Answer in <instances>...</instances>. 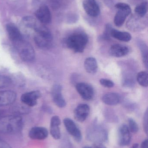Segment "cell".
<instances>
[{"mask_svg":"<svg viewBox=\"0 0 148 148\" xmlns=\"http://www.w3.org/2000/svg\"><path fill=\"white\" fill-rule=\"evenodd\" d=\"M22 118L17 115L7 116L0 118V134H14L21 130Z\"/></svg>","mask_w":148,"mask_h":148,"instance_id":"1","label":"cell"},{"mask_svg":"<svg viewBox=\"0 0 148 148\" xmlns=\"http://www.w3.org/2000/svg\"><path fill=\"white\" fill-rule=\"evenodd\" d=\"M88 42V37L83 32H76L70 35L65 40L67 47L75 53H83Z\"/></svg>","mask_w":148,"mask_h":148,"instance_id":"2","label":"cell"},{"mask_svg":"<svg viewBox=\"0 0 148 148\" xmlns=\"http://www.w3.org/2000/svg\"><path fill=\"white\" fill-rule=\"evenodd\" d=\"M34 30L35 42L42 49H47L51 46L53 41L52 34L48 29L43 26L37 25Z\"/></svg>","mask_w":148,"mask_h":148,"instance_id":"3","label":"cell"},{"mask_svg":"<svg viewBox=\"0 0 148 148\" xmlns=\"http://www.w3.org/2000/svg\"><path fill=\"white\" fill-rule=\"evenodd\" d=\"M21 59L26 62H31L35 58V52L32 46L23 39L13 42Z\"/></svg>","mask_w":148,"mask_h":148,"instance_id":"4","label":"cell"},{"mask_svg":"<svg viewBox=\"0 0 148 148\" xmlns=\"http://www.w3.org/2000/svg\"><path fill=\"white\" fill-rule=\"evenodd\" d=\"M145 16H140L136 14L133 15L127 21V28L132 32L144 30L148 26V19Z\"/></svg>","mask_w":148,"mask_h":148,"instance_id":"5","label":"cell"},{"mask_svg":"<svg viewBox=\"0 0 148 148\" xmlns=\"http://www.w3.org/2000/svg\"><path fill=\"white\" fill-rule=\"evenodd\" d=\"M115 7L118 9L114 19L115 25L116 27L123 26L127 17L131 14V9L129 5L124 3H118L115 5Z\"/></svg>","mask_w":148,"mask_h":148,"instance_id":"6","label":"cell"},{"mask_svg":"<svg viewBox=\"0 0 148 148\" xmlns=\"http://www.w3.org/2000/svg\"><path fill=\"white\" fill-rule=\"evenodd\" d=\"M88 138L90 140L94 141L96 143L106 141L108 139L107 131L103 127L97 125H94L88 131Z\"/></svg>","mask_w":148,"mask_h":148,"instance_id":"7","label":"cell"},{"mask_svg":"<svg viewBox=\"0 0 148 148\" xmlns=\"http://www.w3.org/2000/svg\"><path fill=\"white\" fill-rule=\"evenodd\" d=\"M63 123L67 132L74 140L78 142H81L82 138L81 133L74 122L70 118H66L63 120Z\"/></svg>","mask_w":148,"mask_h":148,"instance_id":"8","label":"cell"},{"mask_svg":"<svg viewBox=\"0 0 148 148\" xmlns=\"http://www.w3.org/2000/svg\"><path fill=\"white\" fill-rule=\"evenodd\" d=\"M76 90L84 100L89 101L93 99L94 91L92 86L85 83H79L76 86Z\"/></svg>","mask_w":148,"mask_h":148,"instance_id":"9","label":"cell"},{"mask_svg":"<svg viewBox=\"0 0 148 148\" xmlns=\"http://www.w3.org/2000/svg\"><path fill=\"white\" fill-rule=\"evenodd\" d=\"M83 5L85 12L89 16L96 17L100 14V7L95 0H84Z\"/></svg>","mask_w":148,"mask_h":148,"instance_id":"10","label":"cell"},{"mask_svg":"<svg viewBox=\"0 0 148 148\" xmlns=\"http://www.w3.org/2000/svg\"><path fill=\"white\" fill-rule=\"evenodd\" d=\"M62 87L60 84H55L51 90V95L54 103L57 107L63 108L66 105V102L62 94Z\"/></svg>","mask_w":148,"mask_h":148,"instance_id":"11","label":"cell"},{"mask_svg":"<svg viewBox=\"0 0 148 148\" xmlns=\"http://www.w3.org/2000/svg\"><path fill=\"white\" fill-rule=\"evenodd\" d=\"M131 135L128 127L126 124L120 127L118 131V143L120 146H127L130 144Z\"/></svg>","mask_w":148,"mask_h":148,"instance_id":"12","label":"cell"},{"mask_svg":"<svg viewBox=\"0 0 148 148\" xmlns=\"http://www.w3.org/2000/svg\"><path fill=\"white\" fill-rule=\"evenodd\" d=\"M35 15L37 19L43 24H48L51 21L52 16L48 7L43 5L36 10Z\"/></svg>","mask_w":148,"mask_h":148,"instance_id":"13","label":"cell"},{"mask_svg":"<svg viewBox=\"0 0 148 148\" xmlns=\"http://www.w3.org/2000/svg\"><path fill=\"white\" fill-rule=\"evenodd\" d=\"M89 106L87 104H80L74 111L75 119L80 122H83L87 119L89 113Z\"/></svg>","mask_w":148,"mask_h":148,"instance_id":"14","label":"cell"},{"mask_svg":"<svg viewBox=\"0 0 148 148\" xmlns=\"http://www.w3.org/2000/svg\"><path fill=\"white\" fill-rule=\"evenodd\" d=\"M41 96L39 91H32L24 93L21 97V101L26 105L33 107L36 105L37 100Z\"/></svg>","mask_w":148,"mask_h":148,"instance_id":"15","label":"cell"},{"mask_svg":"<svg viewBox=\"0 0 148 148\" xmlns=\"http://www.w3.org/2000/svg\"><path fill=\"white\" fill-rule=\"evenodd\" d=\"M48 135V131L45 127H35L30 130L29 136L32 140H43L46 139Z\"/></svg>","mask_w":148,"mask_h":148,"instance_id":"16","label":"cell"},{"mask_svg":"<svg viewBox=\"0 0 148 148\" xmlns=\"http://www.w3.org/2000/svg\"><path fill=\"white\" fill-rule=\"evenodd\" d=\"M16 98V94L11 90L0 91V107L13 103Z\"/></svg>","mask_w":148,"mask_h":148,"instance_id":"17","label":"cell"},{"mask_svg":"<svg viewBox=\"0 0 148 148\" xmlns=\"http://www.w3.org/2000/svg\"><path fill=\"white\" fill-rule=\"evenodd\" d=\"M61 121L59 116H54L51 118L50 121V133L54 139L59 140L61 137L60 126Z\"/></svg>","mask_w":148,"mask_h":148,"instance_id":"18","label":"cell"},{"mask_svg":"<svg viewBox=\"0 0 148 148\" xmlns=\"http://www.w3.org/2000/svg\"><path fill=\"white\" fill-rule=\"evenodd\" d=\"M109 54L113 57H123L129 53V49L127 47L120 44H115L111 46L109 49Z\"/></svg>","mask_w":148,"mask_h":148,"instance_id":"19","label":"cell"},{"mask_svg":"<svg viewBox=\"0 0 148 148\" xmlns=\"http://www.w3.org/2000/svg\"><path fill=\"white\" fill-rule=\"evenodd\" d=\"M6 30L10 40L13 42L23 39L18 28L13 23H8L6 25Z\"/></svg>","mask_w":148,"mask_h":148,"instance_id":"20","label":"cell"},{"mask_svg":"<svg viewBox=\"0 0 148 148\" xmlns=\"http://www.w3.org/2000/svg\"><path fill=\"white\" fill-rule=\"evenodd\" d=\"M103 102L107 105L114 106L120 103V97L117 93H109L104 95L102 97Z\"/></svg>","mask_w":148,"mask_h":148,"instance_id":"21","label":"cell"},{"mask_svg":"<svg viewBox=\"0 0 148 148\" xmlns=\"http://www.w3.org/2000/svg\"><path fill=\"white\" fill-rule=\"evenodd\" d=\"M84 68L89 73L95 74L98 70L97 61L94 57H89L85 60L84 63Z\"/></svg>","mask_w":148,"mask_h":148,"instance_id":"22","label":"cell"},{"mask_svg":"<svg viewBox=\"0 0 148 148\" xmlns=\"http://www.w3.org/2000/svg\"><path fill=\"white\" fill-rule=\"evenodd\" d=\"M111 36L112 37L121 41L128 42L131 40L132 36L129 33L127 32L119 31L113 28L111 31Z\"/></svg>","mask_w":148,"mask_h":148,"instance_id":"23","label":"cell"},{"mask_svg":"<svg viewBox=\"0 0 148 148\" xmlns=\"http://www.w3.org/2000/svg\"><path fill=\"white\" fill-rule=\"evenodd\" d=\"M138 45L142 55L143 63L147 68H148V47L147 44L142 40L138 41Z\"/></svg>","mask_w":148,"mask_h":148,"instance_id":"24","label":"cell"},{"mask_svg":"<svg viewBox=\"0 0 148 148\" xmlns=\"http://www.w3.org/2000/svg\"><path fill=\"white\" fill-rule=\"evenodd\" d=\"M148 11V2L143 1L138 4L135 9V14L140 16H145Z\"/></svg>","mask_w":148,"mask_h":148,"instance_id":"25","label":"cell"},{"mask_svg":"<svg viewBox=\"0 0 148 148\" xmlns=\"http://www.w3.org/2000/svg\"><path fill=\"white\" fill-rule=\"evenodd\" d=\"M136 80L139 84L142 87H148V73L147 72L142 71L138 73L136 75Z\"/></svg>","mask_w":148,"mask_h":148,"instance_id":"26","label":"cell"},{"mask_svg":"<svg viewBox=\"0 0 148 148\" xmlns=\"http://www.w3.org/2000/svg\"><path fill=\"white\" fill-rule=\"evenodd\" d=\"M113 28L110 24H107L105 27V30L101 36L102 39L105 40H109L111 37V33Z\"/></svg>","mask_w":148,"mask_h":148,"instance_id":"27","label":"cell"},{"mask_svg":"<svg viewBox=\"0 0 148 148\" xmlns=\"http://www.w3.org/2000/svg\"><path fill=\"white\" fill-rule=\"evenodd\" d=\"M129 129L130 132L136 134L139 131V127L136 122L132 118L129 119Z\"/></svg>","mask_w":148,"mask_h":148,"instance_id":"28","label":"cell"},{"mask_svg":"<svg viewBox=\"0 0 148 148\" xmlns=\"http://www.w3.org/2000/svg\"><path fill=\"white\" fill-rule=\"evenodd\" d=\"M11 83V80L9 77L4 75H0V88L9 86Z\"/></svg>","mask_w":148,"mask_h":148,"instance_id":"29","label":"cell"},{"mask_svg":"<svg viewBox=\"0 0 148 148\" xmlns=\"http://www.w3.org/2000/svg\"><path fill=\"white\" fill-rule=\"evenodd\" d=\"M100 83L103 86L106 88H111L114 87V84L111 80L109 79L102 78L100 80Z\"/></svg>","mask_w":148,"mask_h":148,"instance_id":"30","label":"cell"},{"mask_svg":"<svg viewBox=\"0 0 148 148\" xmlns=\"http://www.w3.org/2000/svg\"><path fill=\"white\" fill-rule=\"evenodd\" d=\"M62 0H49L51 7L54 9H58L62 3Z\"/></svg>","mask_w":148,"mask_h":148,"instance_id":"31","label":"cell"},{"mask_svg":"<svg viewBox=\"0 0 148 148\" xmlns=\"http://www.w3.org/2000/svg\"><path fill=\"white\" fill-rule=\"evenodd\" d=\"M148 110H147L144 114L143 121V128L147 134H148Z\"/></svg>","mask_w":148,"mask_h":148,"instance_id":"32","label":"cell"},{"mask_svg":"<svg viewBox=\"0 0 148 148\" xmlns=\"http://www.w3.org/2000/svg\"><path fill=\"white\" fill-rule=\"evenodd\" d=\"M0 148H12L10 145L0 138Z\"/></svg>","mask_w":148,"mask_h":148,"instance_id":"33","label":"cell"},{"mask_svg":"<svg viewBox=\"0 0 148 148\" xmlns=\"http://www.w3.org/2000/svg\"><path fill=\"white\" fill-rule=\"evenodd\" d=\"M105 5L109 8L113 7L114 4V0H103Z\"/></svg>","mask_w":148,"mask_h":148,"instance_id":"34","label":"cell"},{"mask_svg":"<svg viewBox=\"0 0 148 148\" xmlns=\"http://www.w3.org/2000/svg\"><path fill=\"white\" fill-rule=\"evenodd\" d=\"M92 147V148H107L102 144V143H95L93 145Z\"/></svg>","mask_w":148,"mask_h":148,"instance_id":"35","label":"cell"},{"mask_svg":"<svg viewBox=\"0 0 148 148\" xmlns=\"http://www.w3.org/2000/svg\"><path fill=\"white\" fill-rule=\"evenodd\" d=\"M141 148H148V140L146 139L145 140L143 141V142L142 143L141 146Z\"/></svg>","mask_w":148,"mask_h":148,"instance_id":"36","label":"cell"},{"mask_svg":"<svg viewBox=\"0 0 148 148\" xmlns=\"http://www.w3.org/2000/svg\"><path fill=\"white\" fill-rule=\"evenodd\" d=\"M138 147H139V144L136 143V144L133 145V147L131 148H138Z\"/></svg>","mask_w":148,"mask_h":148,"instance_id":"37","label":"cell"},{"mask_svg":"<svg viewBox=\"0 0 148 148\" xmlns=\"http://www.w3.org/2000/svg\"><path fill=\"white\" fill-rule=\"evenodd\" d=\"M134 2H140L143 1V0H133Z\"/></svg>","mask_w":148,"mask_h":148,"instance_id":"38","label":"cell"},{"mask_svg":"<svg viewBox=\"0 0 148 148\" xmlns=\"http://www.w3.org/2000/svg\"><path fill=\"white\" fill-rule=\"evenodd\" d=\"M83 148H92V147H88V146H85Z\"/></svg>","mask_w":148,"mask_h":148,"instance_id":"39","label":"cell"},{"mask_svg":"<svg viewBox=\"0 0 148 148\" xmlns=\"http://www.w3.org/2000/svg\"><path fill=\"white\" fill-rule=\"evenodd\" d=\"M1 114V113H0V114Z\"/></svg>","mask_w":148,"mask_h":148,"instance_id":"40","label":"cell"}]
</instances>
